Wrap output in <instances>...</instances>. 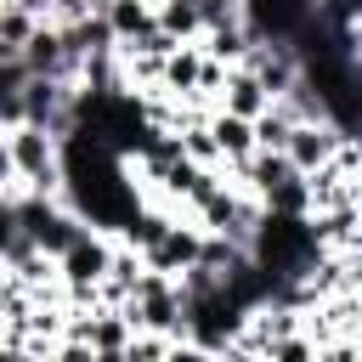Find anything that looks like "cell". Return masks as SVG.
<instances>
[{"mask_svg":"<svg viewBox=\"0 0 362 362\" xmlns=\"http://www.w3.org/2000/svg\"><path fill=\"white\" fill-rule=\"evenodd\" d=\"M6 136V153H11V170H17V181H28L34 192H57L62 187V141L45 130V124H11V130H0Z\"/></svg>","mask_w":362,"mask_h":362,"instance_id":"1","label":"cell"},{"mask_svg":"<svg viewBox=\"0 0 362 362\" xmlns=\"http://www.w3.org/2000/svg\"><path fill=\"white\" fill-rule=\"evenodd\" d=\"M107 260H113V243L102 238V226H85L57 255V277H62V288H96L107 277Z\"/></svg>","mask_w":362,"mask_h":362,"instance_id":"2","label":"cell"},{"mask_svg":"<svg viewBox=\"0 0 362 362\" xmlns=\"http://www.w3.org/2000/svg\"><path fill=\"white\" fill-rule=\"evenodd\" d=\"M198 249H204V226L170 221V226L141 249V266H147V272H164V277H181L187 266H198Z\"/></svg>","mask_w":362,"mask_h":362,"instance_id":"3","label":"cell"},{"mask_svg":"<svg viewBox=\"0 0 362 362\" xmlns=\"http://www.w3.org/2000/svg\"><path fill=\"white\" fill-rule=\"evenodd\" d=\"M243 62H249V68H255V79L272 90V102H277V96L300 79V51H294L288 40H255Z\"/></svg>","mask_w":362,"mask_h":362,"instance_id":"4","label":"cell"},{"mask_svg":"<svg viewBox=\"0 0 362 362\" xmlns=\"http://www.w3.org/2000/svg\"><path fill=\"white\" fill-rule=\"evenodd\" d=\"M339 141H345V136H339L328 119H294V130H288V147H283V153L294 158V170H300V175H311L317 164H328V158L339 153Z\"/></svg>","mask_w":362,"mask_h":362,"instance_id":"5","label":"cell"},{"mask_svg":"<svg viewBox=\"0 0 362 362\" xmlns=\"http://www.w3.org/2000/svg\"><path fill=\"white\" fill-rule=\"evenodd\" d=\"M23 68H28V74H51V79H74V74H79V62L68 57L57 23H40V28L23 40Z\"/></svg>","mask_w":362,"mask_h":362,"instance_id":"6","label":"cell"},{"mask_svg":"<svg viewBox=\"0 0 362 362\" xmlns=\"http://www.w3.org/2000/svg\"><path fill=\"white\" fill-rule=\"evenodd\" d=\"M221 107H226V113H238V119H255V113H266V107H272V90L255 79V68H249V62H232V68H226V85H221Z\"/></svg>","mask_w":362,"mask_h":362,"instance_id":"7","label":"cell"},{"mask_svg":"<svg viewBox=\"0 0 362 362\" xmlns=\"http://www.w3.org/2000/svg\"><path fill=\"white\" fill-rule=\"evenodd\" d=\"M198 45H204V57H215V62H243L249 57V45H255V28L243 23V17H226V23H209L204 34H198Z\"/></svg>","mask_w":362,"mask_h":362,"instance_id":"8","label":"cell"},{"mask_svg":"<svg viewBox=\"0 0 362 362\" xmlns=\"http://www.w3.org/2000/svg\"><path fill=\"white\" fill-rule=\"evenodd\" d=\"M198 68H204V45H198V40H181V45L164 57V68H158V90H170V96H198Z\"/></svg>","mask_w":362,"mask_h":362,"instance_id":"9","label":"cell"},{"mask_svg":"<svg viewBox=\"0 0 362 362\" xmlns=\"http://www.w3.org/2000/svg\"><path fill=\"white\" fill-rule=\"evenodd\" d=\"M209 136H215V147H221V164H238L243 170V158L255 153V119H238V113H209Z\"/></svg>","mask_w":362,"mask_h":362,"instance_id":"10","label":"cell"},{"mask_svg":"<svg viewBox=\"0 0 362 362\" xmlns=\"http://www.w3.org/2000/svg\"><path fill=\"white\" fill-rule=\"evenodd\" d=\"M107 23H113V40L130 45V40H141V34L158 28V11H153V0H113L107 6Z\"/></svg>","mask_w":362,"mask_h":362,"instance_id":"11","label":"cell"},{"mask_svg":"<svg viewBox=\"0 0 362 362\" xmlns=\"http://www.w3.org/2000/svg\"><path fill=\"white\" fill-rule=\"evenodd\" d=\"M170 221H175V215H164V209H147V204H136V215H130V221L119 226V243H130V249H147V243H153V238H158V232H164Z\"/></svg>","mask_w":362,"mask_h":362,"instance_id":"12","label":"cell"},{"mask_svg":"<svg viewBox=\"0 0 362 362\" xmlns=\"http://www.w3.org/2000/svg\"><path fill=\"white\" fill-rule=\"evenodd\" d=\"M288 130H294V113L283 102H272L266 113H255V147H288Z\"/></svg>","mask_w":362,"mask_h":362,"instance_id":"13","label":"cell"},{"mask_svg":"<svg viewBox=\"0 0 362 362\" xmlns=\"http://www.w3.org/2000/svg\"><path fill=\"white\" fill-rule=\"evenodd\" d=\"M6 181H17V170H11V153H6V136H0V192H6Z\"/></svg>","mask_w":362,"mask_h":362,"instance_id":"14","label":"cell"},{"mask_svg":"<svg viewBox=\"0 0 362 362\" xmlns=\"http://www.w3.org/2000/svg\"><path fill=\"white\" fill-rule=\"evenodd\" d=\"M153 6H158V0H153Z\"/></svg>","mask_w":362,"mask_h":362,"instance_id":"15","label":"cell"}]
</instances>
